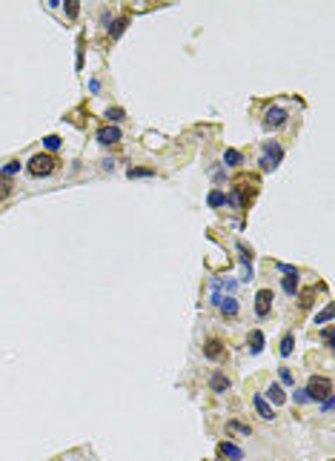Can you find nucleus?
<instances>
[{
    "label": "nucleus",
    "mask_w": 335,
    "mask_h": 461,
    "mask_svg": "<svg viewBox=\"0 0 335 461\" xmlns=\"http://www.w3.org/2000/svg\"><path fill=\"white\" fill-rule=\"evenodd\" d=\"M63 9H66V15L75 20V17H78V0H66V3H63Z\"/></svg>",
    "instance_id": "nucleus-28"
},
{
    "label": "nucleus",
    "mask_w": 335,
    "mask_h": 461,
    "mask_svg": "<svg viewBox=\"0 0 335 461\" xmlns=\"http://www.w3.org/2000/svg\"><path fill=\"white\" fill-rule=\"evenodd\" d=\"M117 141H120V129H117V126H103V129L98 132V144H106V146H109V144H117Z\"/></svg>",
    "instance_id": "nucleus-12"
},
{
    "label": "nucleus",
    "mask_w": 335,
    "mask_h": 461,
    "mask_svg": "<svg viewBox=\"0 0 335 461\" xmlns=\"http://www.w3.org/2000/svg\"><path fill=\"white\" fill-rule=\"evenodd\" d=\"M43 146L49 149V152H57V149L63 146V141H60V135H46L43 138Z\"/></svg>",
    "instance_id": "nucleus-20"
},
{
    "label": "nucleus",
    "mask_w": 335,
    "mask_h": 461,
    "mask_svg": "<svg viewBox=\"0 0 335 461\" xmlns=\"http://www.w3.org/2000/svg\"><path fill=\"white\" fill-rule=\"evenodd\" d=\"M295 401H298V404H307V401H309V398H307V390H295Z\"/></svg>",
    "instance_id": "nucleus-30"
},
{
    "label": "nucleus",
    "mask_w": 335,
    "mask_h": 461,
    "mask_svg": "<svg viewBox=\"0 0 335 461\" xmlns=\"http://www.w3.org/2000/svg\"><path fill=\"white\" fill-rule=\"evenodd\" d=\"M241 161H244V155H241L238 149H226V152H223V164L226 166H241Z\"/></svg>",
    "instance_id": "nucleus-17"
},
{
    "label": "nucleus",
    "mask_w": 335,
    "mask_h": 461,
    "mask_svg": "<svg viewBox=\"0 0 335 461\" xmlns=\"http://www.w3.org/2000/svg\"><path fill=\"white\" fill-rule=\"evenodd\" d=\"M269 310H272V289H258V295H255V315L267 318Z\"/></svg>",
    "instance_id": "nucleus-5"
},
{
    "label": "nucleus",
    "mask_w": 335,
    "mask_h": 461,
    "mask_svg": "<svg viewBox=\"0 0 335 461\" xmlns=\"http://www.w3.org/2000/svg\"><path fill=\"white\" fill-rule=\"evenodd\" d=\"M247 341H250V352H252V355H258V352L264 349V341H267V338H264V332H261V329H252Z\"/></svg>",
    "instance_id": "nucleus-13"
},
{
    "label": "nucleus",
    "mask_w": 335,
    "mask_h": 461,
    "mask_svg": "<svg viewBox=\"0 0 335 461\" xmlns=\"http://www.w3.org/2000/svg\"><path fill=\"white\" fill-rule=\"evenodd\" d=\"M218 456H223V459H229V461H241L244 459V450L235 447V444H229V441H221L218 444Z\"/></svg>",
    "instance_id": "nucleus-10"
},
{
    "label": "nucleus",
    "mask_w": 335,
    "mask_h": 461,
    "mask_svg": "<svg viewBox=\"0 0 335 461\" xmlns=\"http://www.w3.org/2000/svg\"><path fill=\"white\" fill-rule=\"evenodd\" d=\"M106 117H109V120H112V126H115L117 120H123V117H126V112H123L120 106H115V109H109V112H106Z\"/></svg>",
    "instance_id": "nucleus-25"
},
{
    "label": "nucleus",
    "mask_w": 335,
    "mask_h": 461,
    "mask_svg": "<svg viewBox=\"0 0 335 461\" xmlns=\"http://www.w3.org/2000/svg\"><path fill=\"white\" fill-rule=\"evenodd\" d=\"M17 172H20V161H9V164L0 169V178H6V181H9V178L17 175Z\"/></svg>",
    "instance_id": "nucleus-19"
},
{
    "label": "nucleus",
    "mask_w": 335,
    "mask_h": 461,
    "mask_svg": "<svg viewBox=\"0 0 335 461\" xmlns=\"http://www.w3.org/2000/svg\"><path fill=\"white\" fill-rule=\"evenodd\" d=\"M126 175H129V178H152V175H155V169H152V166H129V172H126Z\"/></svg>",
    "instance_id": "nucleus-18"
},
{
    "label": "nucleus",
    "mask_w": 335,
    "mask_h": 461,
    "mask_svg": "<svg viewBox=\"0 0 335 461\" xmlns=\"http://www.w3.org/2000/svg\"><path fill=\"white\" fill-rule=\"evenodd\" d=\"M126 23H129V17H120V20H115V26L109 29V34H112V37H120V34H123V29H126Z\"/></svg>",
    "instance_id": "nucleus-23"
},
{
    "label": "nucleus",
    "mask_w": 335,
    "mask_h": 461,
    "mask_svg": "<svg viewBox=\"0 0 335 461\" xmlns=\"http://www.w3.org/2000/svg\"><path fill=\"white\" fill-rule=\"evenodd\" d=\"M278 375H281V384H286V387L292 384V373H289L286 367H278Z\"/></svg>",
    "instance_id": "nucleus-29"
},
{
    "label": "nucleus",
    "mask_w": 335,
    "mask_h": 461,
    "mask_svg": "<svg viewBox=\"0 0 335 461\" xmlns=\"http://www.w3.org/2000/svg\"><path fill=\"white\" fill-rule=\"evenodd\" d=\"M226 430H229V432H241V435H250V432H252L250 424H241V421H229Z\"/></svg>",
    "instance_id": "nucleus-22"
},
{
    "label": "nucleus",
    "mask_w": 335,
    "mask_h": 461,
    "mask_svg": "<svg viewBox=\"0 0 335 461\" xmlns=\"http://www.w3.org/2000/svg\"><path fill=\"white\" fill-rule=\"evenodd\" d=\"M330 395H333V381L327 375H312L309 378V384H307V398L309 401H324Z\"/></svg>",
    "instance_id": "nucleus-2"
},
{
    "label": "nucleus",
    "mask_w": 335,
    "mask_h": 461,
    "mask_svg": "<svg viewBox=\"0 0 335 461\" xmlns=\"http://www.w3.org/2000/svg\"><path fill=\"white\" fill-rule=\"evenodd\" d=\"M209 390H212V393H226V390H229V378H226L221 370H215L212 378H209Z\"/></svg>",
    "instance_id": "nucleus-11"
},
{
    "label": "nucleus",
    "mask_w": 335,
    "mask_h": 461,
    "mask_svg": "<svg viewBox=\"0 0 335 461\" xmlns=\"http://www.w3.org/2000/svg\"><path fill=\"white\" fill-rule=\"evenodd\" d=\"M321 341H324V346H330V349H333V346H335V338H333V327H324V329H321Z\"/></svg>",
    "instance_id": "nucleus-24"
},
{
    "label": "nucleus",
    "mask_w": 335,
    "mask_h": 461,
    "mask_svg": "<svg viewBox=\"0 0 335 461\" xmlns=\"http://www.w3.org/2000/svg\"><path fill=\"white\" fill-rule=\"evenodd\" d=\"M292 346H295V338H292V332H286L284 335V341H281V346H278V352H281V355H289V352H292Z\"/></svg>",
    "instance_id": "nucleus-21"
},
{
    "label": "nucleus",
    "mask_w": 335,
    "mask_h": 461,
    "mask_svg": "<svg viewBox=\"0 0 335 461\" xmlns=\"http://www.w3.org/2000/svg\"><path fill=\"white\" fill-rule=\"evenodd\" d=\"M238 252H241V263H244V269H250V266H252V258H255V255H252V249L247 247L244 241H238Z\"/></svg>",
    "instance_id": "nucleus-16"
},
{
    "label": "nucleus",
    "mask_w": 335,
    "mask_h": 461,
    "mask_svg": "<svg viewBox=\"0 0 335 461\" xmlns=\"http://www.w3.org/2000/svg\"><path fill=\"white\" fill-rule=\"evenodd\" d=\"M212 301H215V304L221 307V313H223V315H229V318H235V315H238V301H235L232 295L221 298L218 292H215V295H212Z\"/></svg>",
    "instance_id": "nucleus-8"
},
{
    "label": "nucleus",
    "mask_w": 335,
    "mask_h": 461,
    "mask_svg": "<svg viewBox=\"0 0 335 461\" xmlns=\"http://www.w3.org/2000/svg\"><path fill=\"white\" fill-rule=\"evenodd\" d=\"M284 161V149H281V144L278 141H269L267 146H264V158H261V169H267V172H272V169H278V164Z\"/></svg>",
    "instance_id": "nucleus-3"
},
{
    "label": "nucleus",
    "mask_w": 335,
    "mask_h": 461,
    "mask_svg": "<svg viewBox=\"0 0 335 461\" xmlns=\"http://www.w3.org/2000/svg\"><path fill=\"white\" fill-rule=\"evenodd\" d=\"M203 355L209 358V361H226V349L221 344L218 338H209L206 344H203Z\"/></svg>",
    "instance_id": "nucleus-7"
},
{
    "label": "nucleus",
    "mask_w": 335,
    "mask_h": 461,
    "mask_svg": "<svg viewBox=\"0 0 335 461\" xmlns=\"http://www.w3.org/2000/svg\"><path fill=\"white\" fill-rule=\"evenodd\" d=\"M312 298H315V287H312V289H304L298 304H301V307H309V304H312Z\"/></svg>",
    "instance_id": "nucleus-27"
},
{
    "label": "nucleus",
    "mask_w": 335,
    "mask_h": 461,
    "mask_svg": "<svg viewBox=\"0 0 335 461\" xmlns=\"http://www.w3.org/2000/svg\"><path fill=\"white\" fill-rule=\"evenodd\" d=\"M330 318H333V307H324V310L315 315V324H327Z\"/></svg>",
    "instance_id": "nucleus-26"
},
{
    "label": "nucleus",
    "mask_w": 335,
    "mask_h": 461,
    "mask_svg": "<svg viewBox=\"0 0 335 461\" xmlns=\"http://www.w3.org/2000/svg\"><path fill=\"white\" fill-rule=\"evenodd\" d=\"M267 395H269V401H272V404H284V401H286V393H284V387H281V384H269Z\"/></svg>",
    "instance_id": "nucleus-14"
},
{
    "label": "nucleus",
    "mask_w": 335,
    "mask_h": 461,
    "mask_svg": "<svg viewBox=\"0 0 335 461\" xmlns=\"http://www.w3.org/2000/svg\"><path fill=\"white\" fill-rule=\"evenodd\" d=\"M286 109H281V106H272V109H269L267 115H264V126H267V129H278V126H284L286 123Z\"/></svg>",
    "instance_id": "nucleus-6"
},
{
    "label": "nucleus",
    "mask_w": 335,
    "mask_h": 461,
    "mask_svg": "<svg viewBox=\"0 0 335 461\" xmlns=\"http://www.w3.org/2000/svg\"><path fill=\"white\" fill-rule=\"evenodd\" d=\"M26 169L32 172L34 178H46V175H52V172L57 169V158H55V155H49V152H37V155H32V158H29Z\"/></svg>",
    "instance_id": "nucleus-1"
},
{
    "label": "nucleus",
    "mask_w": 335,
    "mask_h": 461,
    "mask_svg": "<svg viewBox=\"0 0 335 461\" xmlns=\"http://www.w3.org/2000/svg\"><path fill=\"white\" fill-rule=\"evenodd\" d=\"M252 404H255V412H258L264 421H272V418H275V410L267 404V398H264V395H255V398H252Z\"/></svg>",
    "instance_id": "nucleus-9"
},
{
    "label": "nucleus",
    "mask_w": 335,
    "mask_h": 461,
    "mask_svg": "<svg viewBox=\"0 0 335 461\" xmlns=\"http://www.w3.org/2000/svg\"><path fill=\"white\" fill-rule=\"evenodd\" d=\"M281 272H284V278H281L284 292L286 295H295V292H298V269L289 266V263H281Z\"/></svg>",
    "instance_id": "nucleus-4"
},
{
    "label": "nucleus",
    "mask_w": 335,
    "mask_h": 461,
    "mask_svg": "<svg viewBox=\"0 0 335 461\" xmlns=\"http://www.w3.org/2000/svg\"><path fill=\"white\" fill-rule=\"evenodd\" d=\"M333 404H335V398H333V395H330V398H324V401H321L324 412H330V410H333Z\"/></svg>",
    "instance_id": "nucleus-31"
},
{
    "label": "nucleus",
    "mask_w": 335,
    "mask_h": 461,
    "mask_svg": "<svg viewBox=\"0 0 335 461\" xmlns=\"http://www.w3.org/2000/svg\"><path fill=\"white\" fill-rule=\"evenodd\" d=\"M206 203H209L212 209H218V206H226V195H223L221 189H212V192L206 195Z\"/></svg>",
    "instance_id": "nucleus-15"
}]
</instances>
